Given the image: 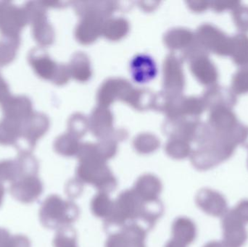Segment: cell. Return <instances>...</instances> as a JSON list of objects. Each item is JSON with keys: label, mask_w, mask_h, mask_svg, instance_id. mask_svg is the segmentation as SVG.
I'll return each mask as SVG.
<instances>
[{"label": "cell", "mask_w": 248, "mask_h": 247, "mask_svg": "<svg viewBox=\"0 0 248 247\" xmlns=\"http://www.w3.org/2000/svg\"><path fill=\"white\" fill-rule=\"evenodd\" d=\"M190 225L187 220L183 218H178L172 223L171 239L183 245L189 239Z\"/></svg>", "instance_id": "8fae6325"}, {"label": "cell", "mask_w": 248, "mask_h": 247, "mask_svg": "<svg viewBox=\"0 0 248 247\" xmlns=\"http://www.w3.org/2000/svg\"><path fill=\"white\" fill-rule=\"evenodd\" d=\"M0 247H31V242L24 235L12 236L8 232L0 239Z\"/></svg>", "instance_id": "7c38bea8"}, {"label": "cell", "mask_w": 248, "mask_h": 247, "mask_svg": "<svg viewBox=\"0 0 248 247\" xmlns=\"http://www.w3.org/2000/svg\"><path fill=\"white\" fill-rule=\"evenodd\" d=\"M134 192L145 201H156L160 200L163 191L161 181L153 174H144L134 183L132 188Z\"/></svg>", "instance_id": "52a82bcc"}, {"label": "cell", "mask_w": 248, "mask_h": 247, "mask_svg": "<svg viewBox=\"0 0 248 247\" xmlns=\"http://www.w3.org/2000/svg\"><path fill=\"white\" fill-rule=\"evenodd\" d=\"M147 233L140 225H124L109 233L106 247H146Z\"/></svg>", "instance_id": "277c9868"}, {"label": "cell", "mask_w": 248, "mask_h": 247, "mask_svg": "<svg viewBox=\"0 0 248 247\" xmlns=\"http://www.w3.org/2000/svg\"><path fill=\"white\" fill-rule=\"evenodd\" d=\"M133 76L137 82L143 83L150 81L156 74V68L151 58L139 56L134 59L131 65Z\"/></svg>", "instance_id": "ba28073f"}, {"label": "cell", "mask_w": 248, "mask_h": 247, "mask_svg": "<svg viewBox=\"0 0 248 247\" xmlns=\"http://www.w3.org/2000/svg\"><path fill=\"white\" fill-rule=\"evenodd\" d=\"M38 174V165L34 160L23 158L18 161L0 162V182H11L24 175Z\"/></svg>", "instance_id": "8992f818"}, {"label": "cell", "mask_w": 248, "mask_h": 247, "mask_svg": "<svg viewBox=\"0 0 248 247\" xmlns=\"http://www.w3.org/2000/svg\"><path fill=\"white\" fill-rule=\"evenodd\" d=\"M163 213L164 206L160 200L145 201L130 189L120 193L115 200L111 215L103 221L104 229L109 233L124 225L136 223L149 232Z\"/></svg>", "instance_id": "6da1fadb"}, {"label": "cell", "mask_w": 248, "mask_h": 247, "mask_svg": "<svg viewBox=\"0 0 248 247\" xmlns=\"http://www.w3.org/2000/svg\"><path fill=\"white\" fill-rule=\"evenodd\" d=\"M52 244L54 247H78L77 232L71 226L58 229Z\"/></svg>", "instance_id": "30bf717a"}, {"label": "cell", "mask_w": 248, "mask_h": 247, "mask_svg": "<svg viewBox=\"0 0 248 247\" xmlns=\"http://www.w3.org/2000/svg\"><path fill=\"white\" fill-rule=\"evenodd\" d=\"M44 191V185L37 174L24 175L10 187L12 197L23 204L34 203Z\"/></svg>", "instance_id": "5b68a950"}, {"label": "cell", "mask_w": 248, "mask_h": 247, "mask_svg": "<svg viewBox=\"0 0 248 247\" xmlns=\"http://www.w3.org/2000/svg\"><path fill=\"white\" fill-rule=\"evenodd\" d=\"M164 247H185L182 244L179 243V242H176V241L170 239L167 243L166 244Z\"/></svg>", "instance_id": "5bb4252c"}, {"label": "cell", "mask_w": 248, "mask_h": 247, "mask_svg": "<svg viewBox=\"0 0 248 247\" xmlns=\"http://www.w3.org/2000/svg\"><path fill=\"white\" fill-rule=\"evenodd\" d=\"M113 204L114 201L110 199L109 194L98 191L92 200L90 208L95 217L103 219L104 221L111 215Z\"/></svg>", "instance_id": "9c48e42d"}, {"label": "cell", "mask_w": 248, "mask_h": 247, "mask_svg": "<svg viewBox=\"0 0 248 247\" xmlns=\"http://www.w3.org/2000/svg\"><path fill=\"white\" fill-rule=\"evenodd\" d=\"M4 195H5V188H4L2 183L0 182V207H1V204H2Z\"/></svg>", "instance_id": "9a60e30c"}, {"label": "cell", "mask_w": 248, "mask_h": 247, "mask_svg": "<svg viewBox=\"0 0 248 247\" xmlns=\"http://www.w3.org/2000/svg\"><path fill=\"white\" fill-rule=\"evenodd\" d=\"M83 186L77 179L71 180L65 187V192L70 199L76 198L82 192Z\"/></svg>", "instance_id": "4fadbf2b"}, {"label": "cell", "mask_w": 248, "mask_h": 247, "mask_svg": "<svg viewBox=\"0 0 248 247\" xmlns=\"http://www.w3.org/2000/svg\"><path fill=\"white\" fill-rule=\"evenodd\" d=\"M79 215V207L72 200H63L58 194H51L41 205L39 220L46 229L57 231L71 226Z\"/></svg>", "instance_id": "7a4b0ae2"}, {"label": "cell", "mask_w": 248, "mask_h": 247, "mask_svg": "<svg viewBox=\"0 0 248 247\" xmlns=\"http://www.w3.org/2000/svg\"><path fill=\"white\" fill-rule=\"evenodd\" d=\"M76 177L83 185H92L100 192L110 194L118 187V180L111 171L95 160H84L78 166Z\"/></svg>", "instance_id": "3957f363"}]
</instances>
